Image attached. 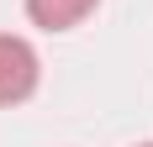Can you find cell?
<instances>
[{
	"label": "cell",
	"instance_id": "1",
	"mask_svg": "<svg viewBox=\"0 0 153 147\" xmlns=\"http://www.w3.org/2000/svg\"><path fill=\"white\" fill-rule=\"evenodd\" d=\"M37 79H42L37 47H32L27 37L0 32V105H21V100H32Z\"/></svg>",
	"mask_w": 153,
	"mask_h": 147
},
{
	"label": "cell",
	"instance_id": "2",
	"mask_svg": "<svg viewBox=\"0 0 153 147\" xmlns=\"http://www.w3.org/2000/svg\"><path fill=\"white\" fill-rule=\"evenodd\" d=\"M95 5L100 0H27V16H32V26H42V32H69Z\"/></svg>",
	"mask_w": 153,
	"mask_h": 147
},
{
	"label": "cell",
	"instance_id": "3",
	"mask_svg": "<svg viewBox=\"0 0 153 147\" xmlns=\"http://www.w3.org/2000/svg\"><path fill=\"white\" fill-rule=\"evenodd\" d=\"M148 147H153V142H148Z\"/></svg>",
	"mask_w": 153,
	"mask_h": 147
}]
</instances>
